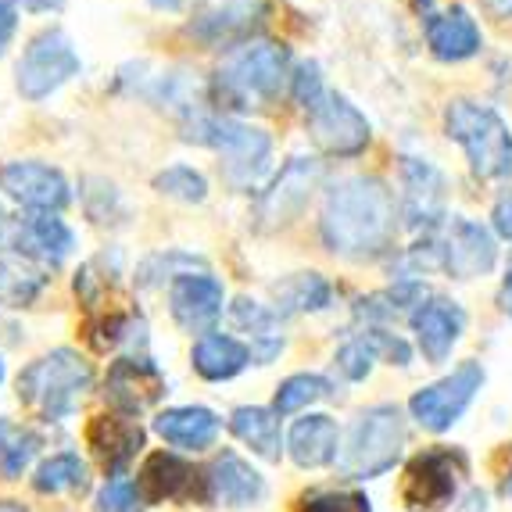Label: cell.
Instances as JSON below:
<instances>
[{"mask_svg": "<svg viewBox=\"0 0 512 512\" xmlns=\"http://www.w3.org/2000/svg\"><path fill=\"white\" fill-rule=\"evenodd\" d=\"M326 248L344 258H376L394 244L398 208L394 194L376 176H351L330 190L323 205Z\"/></svg>", "mask_w": 512, "mask_h": 512, "instance_id": "obj_1", "label": "cell"}, {"mask_svg": "<svg viewBox=\"0 0 512 512\" xmlns=\"http://www.w3.org/2000/svg\"><path fill=\"white\" fill-rule=\"evenodd\" d=\"M287 69H291V51L283 43L255 40L226 58L215 76V90L233 108H265L280 97Z\"/></svg>", "mask_w": 512, "mask_h": 512, "instance_id": "obj_2", "label": "cell"}, {"mask_svg": "<svg viewBox=\"0 0 512 512\" xmlns=\"http://www.w3.org/2000/svg\"><path fill=\"white\" fill-rule=\"evenodd\" d=\"M94 384V366L76 351L58 348L18 376V398L43 419H65Z\"/></svg>", "mask_w": 512, "mask_h": 512, "instance_id": "obj_3", "label": "cell"}, {"mask_svg": "<svg viewBox=\"0 0 512 512\" xmlns=\"http://www.w3.org/2000/svg\"><path fill=\"white\" fill-rule=\"evenodd\" d=\"M448 137L459 140L480 180H502L512 172V133L495 108L452 101L444 111Z\"/></svg>", "mask_w": 512, "mask_h": 512, "instance_id": "obj_4", "label": "cell"}, {"mask_svg": "<svg viewBox=\"0 0 512 512\" xmlns=\"http://www.w3.org/2000/svg\"><path fill=\"white\" fill-rule=\"evenodd\" d=\"M405 448V423L394 405H376L355 419L341 455V473L351 480H369L387 473Z\"/></svg>", "mask_w": 512, "mask_h": 512, "instance_id": "obj_5", "label": "cell"}, {"mask_svg": "<svg viewBox=\"0 0 512 512\" xmlns=\"http://www.w3.org/2000/svg\"><path fill=\"white\" fill-rule=\"evenodd\" d=\"M187 140H197V144L219 151L226 158V172H230L233 183L255 180L269 162V151H273V140L265 129L237 119H194Z\"/></svg>", "mask_w": 512, "mask_h": 512, "instance_id": "obj_6", "label": "cell"}, {"mask_svg": "<svg viewBox=\"0 0 512 512\" xmlns=\"http://www.w3.org/2000/svg\"><path fill=\"white\" fill-rule=\"evenodd\" d=\"M79 72V54L72 40L61 29H47L26 47L22 61H18V94L29 101L54 94L58 86H65Z\"/></svg>", "mask_w": 512, "mask_h": 512, "instance_id": "obj_7", "label": "cell"}, {"mask_svg": "<svg viewBox=\"0 0 512 512\" xmlns=\"http://www.w3.org/2000/svg\"><path fill=\"white\" fill-rule=\"evenodd\" d=\"M308 133L326 154H337V158L362 154L369 147V137H373L366 115L348 97L326 94V90L316 104H308Z\"/></svg>", "mask_w": 512, "mask_h": 512, "instance_id": "obj_8", "label": "cell"}, {"mask_svg": "<svg viewBox=\"0 0 512 512\" xmlns=\"http://www.w3.org/2000/svg\"><path fill=\"white\" fill-rule=\"evenodd\" d=\"M466 470L459 452H448V448H430V452L416 455L405 470L402 498L412 512L423 509H444V505L455 498V487Z\"/></svg>", "mask_w": 512, "mask_h": 512, "instance_id": "obj_9", "label": "cell"}, {"mask_svg": "<svg viewBox=\"0 0 512 512\" xmlns=\"http://www.w3.org/2000/svg\"><path fill=\"white\" fill-rule=\"evenodd\" d=\"M137 491H140V498H144V505H154V502L205 505L215 498L208 473L169 452H158L144 462V470H140V477H137Z\"/></svg>", "mask_w": 512, "mask_h": 512, "instance_id": "obj_10", "label": "cell"}, {"mask_svg": "<svg viewBox=\"0 0 512 512\" xmlns=\"http://www.w3.org/2000/svg\"><path fill=\"white\" fill-rule=\"evenodd\" d=\"M319 176H323V165L316 158H291V162L283 165L273 187L265 190L262 201H258V230H283V226H291L301 215V208L308 205Z\"/></svg>", "mask_w": 512, "mask_h": 512, "instance_id": "obj_11", "label": "cell"}, {"mask_svg": "<svg viewBox=\"0 0 512 512\" xmlns=\"http://www.w3.org/2000/svg\"><path fill=\"white\" fill-rule=\"evenodd\" d=\"M480 384H484V369H480L477 362H462L448 380L412 394L409 409H412V416L419 419V427L441 434V430H448L455 419L466 412V405L473 402V394L480 391Z\"/></svg>", "mask_w": 512, "mask_h": 512, "instance_id": "obj_12", "label": "cell"}, {"mask_svg": "<svg viewBox=\"0 0 512 512\" xmlns=\"http://www.w3.org/2000/svg\"><path fill=\"white\" fill-rule=\"evenodd\" d=\"M104 394L108 405L122 416H137V412L151 409L162 402L165 394V376L144 355H126V359L111 362L108 380H104Z\"/></svg>", "mask_w": 512, "mask_h": 512, "instance_id": "obj_13", "label": "cell"}, {"mask_svg": "<svg viewBox=\"0 0 512 512\" xmlns=\"http://www.w3.org/2000/svg\"><path fill=\"white\" fill-rule=\"evenodd\" d=\"M0 190H8V197L18 205L47 215L61 212L72 197L69 180L43 162H8L0 169Z\"/></svg>", "mask_w": 512, "mask_h": 512, "instance_id": "obj_14", "label": "cell"}, {"mask_svg": "<svg viewBox=\"0 0 512 512\" xmlns=\"http://www.w3.org/2000/svg\"><path fill=\"white\" fill-rule=\"evenodd\" d=\"M222 298H226V291H222V283L212 273H194L190 269V273L172 276L169 308L183 330H212L215 319L222 316Z\"/></svg>", "mask_w": 512, "mask_h": 512, "instance_id": "obj_15", "label": "cell"}, {"mask_svg": "<svg viewBox=\"0 0 512 512\" xmlns=\"http://www.w3.org/2000/svg\"><path fill=\"white\" fill-rule=\"evenodd\" d=\"M412 330H416L423 355L430 362H444L466 330V312L448 298L419 301V308L412 312Z\"/></svg>", "mask_w": 512, "mask_h": 512, "instance_id": "obj_16", "label": "cell"}, {"mask_svg": "<svg viewBox=\"0 0 512 512\" xmlns=\"http://www.w3.org/2000/svg\"><path fill=\"white\" fill-rule=\"evenodd\" d=\"M441 262L444 269L455 276V280H470V276L487 273L495 265V240L484 226L466 219H455L448 237H444L441 248Z\"/></svg>", "mask_w": 512, "mask_h": 512, "instance_id": "obj_17", "label": "cell"}, {"mask_svg": "<svg viewBox=\"0 0 512 512\" xmlns=\"http://www.w3.org/2000/svg\"><path fill=\"white\" fill-rule=\"evenodd\" d=\"M86 441H90L97 459L104 462V470L111 477H122V470L144 448V430H140V423L133 416L115 412V416H97L90 423V430H86Z\"/></svg>", "mask_w": 512, "mask_h": 512, "instance_id": "obj_18", "label": "cell"}, {"mask_svg": "<svg viewBox=\"0 0 512 512\" xmlns=\"http://www.w3.org/2000/svg\"><path fill=\"white\" fill-rule=\"evenodd\" d=\"M402 183H405V215L416 230H434L444 219V180L430 162L402 158Z\"/></svg>", "mask_w": 512, "mask_h": 512, "instance_id": "obj_19", "label": "cell"}, {"mask_svg": "<svg viewBox=\"0 0 512 512\" xmlns=\"http://www.w3.org/2000/svg\"><path fill=\"white\" fill-rule=\"evenodd\" d=\"M430 51L441 61H466L480 51V29L466 8H452L437 15L427 29Z\"/></svg>", "mask_w": 512, "mask_h": 512, "instance_id": "obj_20", "label": "cell"}, {"mask_svg": "<svg viewBox=\"0 0 512 512\" xmlns=\"http://www.w3.org/2000/svg\"><path fill=\"white\" fill-rule=\"evenodd\" d=\"M47 265L33 255H4L0 258V305L8 308H26L40 298L47 287Z\"/></svg>", "mask_w": 512, "mask_h": 512, "instance_id": "obj_21", "label": "cell"}, {"mask_svg": "<svg viewBox=\"0 0 512 512\" xmlns=\"http://www.w3.org/2000/svg\"><path fill=\"white\" fill-rule=\"evenodd\" d=\"M154 430L165 437L176 448H208V444L219 437V419L215 412L201 409V405H187V409H169L154 419Z\"/></svg>", "mask_w": 512, "mask_h": 512, "instance_id": "obj_22", "label": "cell"}, {"mask_svg": "<svg viewBox=\"0 0 512 512\" xmlns=\"http://www.w3.org/2000/svg\"><path fill=\"white\" fill-rule=\"evenodd\" d=\"M208 480H212V495L219 498V502L233 505V509H237V505L258 502L265 491L262 477L233 452H222V459L208 470Z\"/></svg>", "mask_w": 512, "mask_h": 512, "instance_id": "obj_23", "label": "cell"}, {"mask_svg": "<svg viewBox=\"0 0 512 512\" xmlns=\"http://www.w3.org/2000/svg\"><path fill=\"white\" fill-rule=\"evenodd\" d=\"M18 251L26 248V255L40 258L43 265L47 262H61V258L72 251V230L58 215L36 212L33 219H26L18 226Z\"/></svg>", "mask_w": 512, "mask_h": 512, "instance_id": "obj_24", "label": "cell"}, {"mask_svg": "<svg viewBox=\"0 0 512 512\" xmlns=\"http://www.w3.org/2000/svg\"><path fill=\"white\" fill-rule=\"evenodd\" d=\"M337 427H333L330 416H308L298 419V427L291 430V455L298 466L305 470H316L326 462L337 459Z\"/></svg>", "mask_w": 512, "mask_h": 512, "instance_id": "obj_25", "label": "cell"}, {"mask_svg": "<svg viewBox=\"0 0 512 512\" xmlns=\"http://www.w3.org/2000/svg\"><path fill=\"white\" fill-rule=\"evenodd\" d=\"M251 362V348H244L233 337H222V333H208L194 344V369L205 380H230L240 369Z\"/></svg>", "mask_w": 512, "mask_h": 512, "instance_id": "obj_26", "label": "cell"}, {"mask_svg": "<svg viewBox=\"0 0 512 512\" xmlns=\"http://www.w3.org/2000/svg\"><path fill=\"white\" fill-rule=\"evenodd\" d=\"M233 323L240 326V330L251 333V359L258 362H269L280 355L283 348V337H280V323H276V316L269 312L265 305H258V301L251 298H237L233 301Z\"/></svg>", "mask_w": 512, "mask_h": 512, "instance_id": "obj_27", "label": "cell"}, {"mask_svg": "<svg viewBox=\"0 0 512 512\" xmlns=\"http://www.w3.org/2000/svg\"><path fill=\"white\" fill-rule=\"evenodd\" d=\"M230 430L244 444H251L262 459H280V419H276L273 409H258V405L251 409V405H244V409L233 412Z\"/></svg>", "mask_w": 512, "mask_h": 512, "instance_id": "obj_28", "label": "cell"}, {"mask_svg": "<svg viewBox=\"0 0 512 512\" xmlns=\"http://www.w3.org/2000/svg\"><path fill=\"white\" fill-rule=\"evenodd\" d=\"M276 301H280V312H316V308L330 305V283L319 273H294L291 280H283L273 287Z\"/></svg>", "mask_w": 512, "mask_h": 512, "instance_id": "obj_29", "label": "cell"}, {"mask_svg": "<svg viewBox=\"0 0 512 512\" xmlns=\"http://www.w3.org/2000/svg\"><path fill=\"white\" fill-rule=\"evenodd\" d=\"M36 448H40V437L33 430L18 427L11 419H0V477H22L26 466L33 462Z\"/></svg>", "mask_w": 512, "mask_h": 512, "instance_id": "obj_30", "label": "cell"}, {"mask_svg": "<svg viewBox=\"0 0 512 512\" xmlns=\"http://www.w3.org/2000/svg\"><path fill=\"white\" fill-rule=\"evenodd\" d=\"M36 491L40 495H61V491H83L86 487V466L79 455H54L36 470Z\"/></svg>", "mask_w": 512, "mask_h": 512, "instance_id": "obj_31", "label": "cell"}, {"mask_svg": "<svg viewBox=\"0 0 512 512\" xmlns=\"http://www.w3.org/2000/svg\"><path fill=\"white\" fill-rule=\"evenodd\" d=\"M330 398V380L316 373H298L291 380H283L280 391H276V416H291V412L305 409L312 402H323Z\"/></svg>", "mask_w": 512, "mask_h": 512, "instance_id": "obj_32", "label": "cell"}, {"mask_svg": "<svg viewBox=\"0 0 512 512\" xmlns=\"http://www.w3.org/2000/svg\"><path fill=\"white\" fill-rule=\"evenodd\" d=\"M154 187L162 190V194L176 197V201H205L208 197V183L205 176L197 169H190V165H169L165 172H158L154 176Z\"/></svg>", "mask_w": 512, "mask_h": 512, "instance_id": "obj_33", "label": "cell"}, {"mask_svg": "<svg viewBox=\"0 0 512 512\" xmlns=\"http://www.w3.org/2000/svg\"><path fill=\"white\" fill-rule=\"evenodd\" d=\"M97 509L101 512H140L144 509V498H140L137 491V480L129 477H111L108 484H104L101 498H97Z\"/></svg>", "mask_w": 512, "mask_h": 512, "instance_id": "obj_34", "label": "cell"}, {"mask_svg": "<svg viewBox=\"0 0 512 512\" xmlns=\"http://www.w3.org/2000/svg\"><path fill=\"white\" fill-rule=\"evenodd\" d=\"M301 512H373L369 498L359 491H323L301 502Z\"/></svg>", "mask_w": 512, "mask_h": 512, "instance_id": "obj_35", "label": "cell"}, {"mask_svg": "<svg viewBox=\"0 0 512 512\" xmlns=\"http://www.w3.org/2000/svg\"><path fill=\"white\" fill-rule=\"evenodd\" d=\"M376 359V348L369 337H359V341L344 344L341 351H337V366H341V373L348 376V380H362V376L369 373V366H373Z\"/></svg>", "mask_w": 512, "mask_h": 512, "instance_id": "obj_36", "label": "cell"}, {"mask_svg": "<svg viewBox=\"0 0 512 512\" xmlns=\"http://www.w3.org/2000/svg\"><path fill=\"white\" fill-rule=\"evenodd\" d=\"M294 97H298L305 108L323 97V76H319L316 61H305V65H298V72H294Z\"/></svg>", "mask_w": 512, "mask_h": 512, "instance_id": "obj_37", "label": "cell"}, {"mask_svg": "<svg viewBox=\"0 0 512 512\" xmlns=\"http://www.w3.org/2000/svg\"><path fill=\"white\" fill-rule=\"evenodd\" d=\"M369 341H373L376 355H387L391 362H398V366H405L409 362V344L398 341V337H391V333H366Z\"/></svg>", "mask_w": 512, "mask_h": 512, "instance_id": "obj_38", "label": "cell"}, {"mask_svg": "<svg viewBox=\"0 0 512 512\" xmlns=\"http://www.w3.org/2000/svg\"><path fill=\"white\" fill-rule=\"evenodd\" d=\"M15 26H18V8H15V0H0V54L8 51L11 36H15Z\"/></svg>", "mask_w": 512, "mask_h": 512, "instance_id": "obj_39", "label": "cell"}, {"mask_svg": "<svg viewBox=\"0 0 512 512\" xmlns=\"http://www.w3.org/2000/svg\"><path fill=\"white\" fill-rule=\"evenodd\" d=\"M495 230L502 233V237H512V194L498 201V208H495Z\"/></svg>", "mask_w": 512, "mask_h": 512, "instance_id": "obj_40", "label": "cell"}, {"mask_svg": "<svg viewBox=\"0 0 512 512\" xmlns=\"http://www.w3.org/2000/svg\"><path fill=\"white\" fill-rule=\"evenodd\" d=\"M15 240H18V226L8 219V212L0 208V255H8V251L15 248Z\"/></svg>", "mask_w": 512, "mask_h": 512, "instance_id": "obj_41", "label": "cell"}, {"mask_svg": "<svg viewBox=\"0 0 512 512\" xmlns=\"http://www.w3.org/2000/svg\"><path fill=\"white\" fill-rule=\"evenodd\" d=\"M22 4L26 11H58L61 0H15V8Z\"/></svg>", "mask_w": 512, "mask_h": 512, "instance_id": "obj_42", "label": "cell"}, {"mask_svg": "<svg viewBox=\"0 0 512 512\" xmlns=\"http://www.w3.org/2000/svg\"><path fill=\"white\" fill-rule=\"evenodd\" d=\"M487 11H495L498 18H512V0H484Z\"/></svg>", "mask_w": 512, "mask_h": 512, "instance_id": "obj_43", "label": "cell"}, {"mask_svg": "<svg viewBox=\"0 0 512 512\" xmlns=\"http://www.w3.org/2000/svg\"><path fill=\"white\" fill-rule=\"evenodd\" d=\"M502 308L512 316V258H509V276L502 283Z\"/></svg>", "mask_w": 512, "mask_h": 512, "instance_id": "obj_44", "label": "cell"}, {"mask_svg": "<svg viewBox=\"0 0 512 512\" xmlns=\"http://www.w3.org/2000/svg\"><path fill=\"white\" fill-rule=\"evenodd\" d=\"M154 8H162V11H180L183 8V0H151Z\"/></svg>", "mask_w": 512, "mask_h": 512, "instance_id": "obj_45", "label": "cell"}, {"mask_svg": "<svg viewBox=\"0 0 512 512\" xmlns=\"http://www.w3.org/2000/svg\"><path fill=\"white\" fill-rule=\"evenodd\" d=\"M0 512H26L22 505H15V502H0Z\"/></svg>", "mask_w": 512, "mask_h": 512, "instance_id": "obj_46", "label": "cell"}, {"mask_svg": "<svg viewBox=\"0 0 512 512\" xmlns=\"http://www.w3.org/2000/svg\"><path fill=\"white\" fill-rule=\"evenodd\" d=\"M505 491H509V495H512V477H509V484H505Z\"/></svg>", "mask_w": 512, "mask_h": 512, "instance_id": "obj_47", "label": "cell"}, {"mask_svg": "<svg viewBox=\"0 0 512 512\" xmlns=\"http://www.w3.org/2000/svg\"><path fill=\"white\" fill-rule=\"evenodd\" d=\"M0 380H4V362H0Z\"/></svg>", "mask_w": 512, "mask_h": 512, "instance_id": "obj_48", "label": "cell"}]
</instances>
